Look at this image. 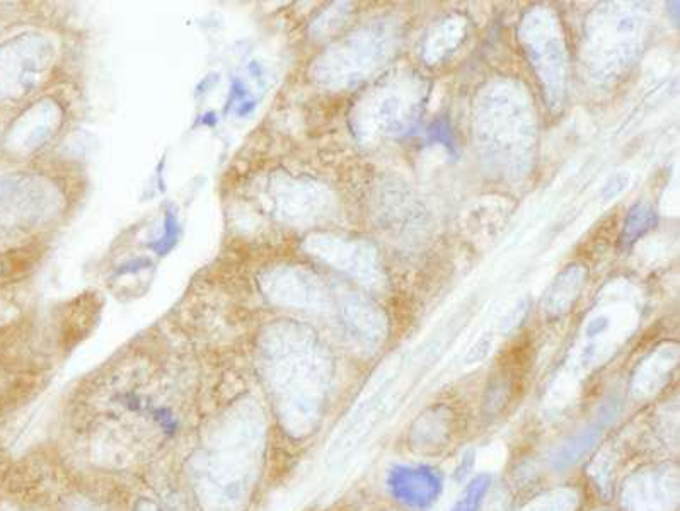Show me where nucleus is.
Returning a JSON list of instances; mask_svg holds the SVG:
<instances>
[{"instance_id": "f257e3e1", "label": "nucleus", "mask_w": 680, "mask_h": 511, "mask_svg": "<svg viewBox=\"0 0 680 511\" xmlns=\"http://www.w3.org/2000/svg\"><path fill=\"white\" fill-rule=\"evenodd\" d=\"M629 183H631V174H629V172L620 171V172L612 174V176L605 181V184L602 186V198H603L605 202L618 198L620 193H624V191L627 189Z\"/></svg>"}, {"instance_id": "f03ea898", "label": "nucleus", "mask_w": 680, "mask_h": 511, "mask_svg": "<svg viewBox=\"0 0 680 511\" xmlns=\"http://www.w3.org/2000/svg\"><path fill=\"white\" fill-rule=\"evenodd\" d=\"M491 347H493V334L491 332H484L480 339L476 341V345L469 349V353L465 356V363L473 365V363L482 362L490 355Z\"/></svg>"}, {"instance_id": "7ed1b4c3", "label": "nucleus", "mask_w": 680, "mask_h": 511, "mask_svg": "<svg viewBox=\"0 0 680 511\" xmlns=\"http://www.w3.org/2000/svg\"><path fill=\"white\" fill-rule=\"evenodd\" d=\"M529 310V300H522L517 306L514 307V310L505 317L503 324H501V331L503 332H508V331H514L515 327H519L522 323V319L525 317Z\"/></svg>"}, {"instance_id": "20e7f679", "label": "nucleus", "mask_w": 680, "mask_h": 511, "mask_svg": "<svg viewBox=\"0 0 680 511\" xmlns=\"http://www.w3.org/2000/svg\"><path fill=\"white\" fill-rule=\"evenodd\" d=\"M152 414H154L156 421L159 423L160 428L166 429L167 433H174V431H176V421H174V418L171 416L169 411H166V409H156Z\"/></svg>"}, {"instance_id": "39448f33", "label": "nucleus", "mask_w": 680, "mask_h": 511, "mask_svg": "<svg viewBox=\"0 0 680 511\" xmlns=\"http://www.w3.org/2000/svg\"><path fill=\"white\" fill-rule=\"evenodd\" d=\"M605 326H607V319H605V317L594 319V321L590 323V326H588V332L594 336L595 332H599V331H602V329H603Z\"/></svg>"}]
</instances>
